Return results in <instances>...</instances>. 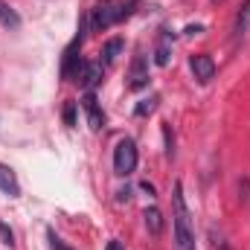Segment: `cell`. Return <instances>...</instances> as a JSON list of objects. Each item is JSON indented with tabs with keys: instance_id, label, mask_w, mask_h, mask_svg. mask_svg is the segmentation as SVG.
Masks as SVG:
<instances>
[{
	"instance_id": "8fae6325",
	"label": "cell",
	"mask_w": 250,
	"mask_h": 250,
	"mask_svg": "<svg viewBox=\"0 0 250 250\" xmlns=\"http://www.w3.org/2000/svg\"><path fill=\"white\" fill-rule=\"evenodd\" d=\"M143 218H146V227H148V233H151V236H160V230H163V212H160L157 207H146Z\"/></svg>"
},
{
	"instance_id": "5bb4252c",
	"label": "cell",
	"mask_w": 250,
	"mask_h": 250,
	"mask_svg": "<svg viewBox=\"0 0 250 250\" xmlns=\"http://www.w3.org/2000/svg\"><path fill=\"white\" fill-rule=\"evenodd\" d=\"M248 29H250V0L242 6V12H239V18H236V38L248 35Z\"/></svg>"
},
{
	"instance_id": "44dd1931",
	"label": "cell",
	"mask_w": 250,
	"mask_h": 250,
	"mask_svg": "<svg viewBox=\"0 0 250 250\" xmlns=\"http://www.w3.org/2000/svg\"><path fill=\"white\" fill-rule=\"evenodd\" d=\"M105 250H125V248H123V245H120V242H117V239H111V242L105 245Z\"/></svg>"
},
{
	"instance_id": "2e32d148",
	"label": "cell",
	"mask_w": 250,
	"mask_h": 250,
	"mask_svg": "<svg viewBox=\"0 0 250 250\" xmlns=\"http://www.w3.org/2000/svg\"><path fill=\"white\" fill-rule=\"evenodd\" d=\"M163 143H166V157H175V134L169 123H163Z\"/></svg>"
},
{
	"instance_id": "9c48e42d",
	"label": "cell",
	"mask_w": 250,
	"mask_h": 250,
	"mask_svg": "<svg viewBox=\"0 0 250 250\" xmlns=\"http://www.w3.org/2000/svg\"><path fill=\"white\" fill-rule=\"evenodd\" d=\"M169 62H172V32L163 29L160 38H157V47H154V64L157 67H166Z\"/></svg>"
},
{
	"instance_id": "ffe728a7",
	"label": "cell",
	"mask_w": 250,
	"mask_h": 250,
	"mask_svg": "<svg viewBox=\"0 0 250 250\" xmlns=\"http://www.w3.org/2000/svg\"><path fill=\"white\" fill-rule=\"evenodd\" d=\"M128 198H131V189H128V187L117 192V201H120V204H123V201H128Z\"/></svg>"
},
{
	"instance_id": "277c9868",
	"label": "cell",
	"mask_w": 250,
	"mask_h": 250,
	"mask_svg": "<svg viewBox=\"0 0 250 250\" xmlns=\"http://www.w3.org/2000/svg\"><path fill=\"white\" fill-rule=\"evenodd\" d=\"M79 53H82V35H76V38L67 44V50H64V62H62V79L64 82H70L73 76L79 79V70H82Z\"/></svg>"
},
{
	"instance_id": "ac0fdd59",
	"label": "cell",
	"mask_w": 250,
	"mask_h": 250,
	"mask_svg": "<svg viewBox=\"0 0 250 250\" xmlns=\"http://www.w3.org/2000/svg\"><path fill=\"white\" fill-rule=\"evenodd\" d=\"M47 239H50V250H73L67 242H64V239H59L53 230H47Z\"/></svg>"
},
{
	"instance_id": "52a82bcc",
	"label": "cell",
	"mask_w": 250,
	"mask_h": 250,
	"mask_svg": "<svg viewBox=\"0 0 250 250\" xmlns=\"http://www.w3.org/2000/svg\"><path fill=\"white\" fill-rule=\"evenodd\" d=\"M82 108H84V114H87V125H90L93 131H99V128L105 125V114H102L99 99H96V93H93V90H87V93L82 96Z\"/></svg>"
},
{
	"instance_id": "4fadbf2b",
	"label": "cell",
	"mask_w": 250,
	"mask_h": 250,
	"mask_svg": "<svg viewBox=\"0 0 250 250\" xmlns=\"http://www.w3.org/2000/svg\"><path fill=\"white\" fill-rule=\"evenodd\" d=\"M120 53H123V38H111V41H105V47H102V64H114Z\"/></svg>"
},
{
	"instance_id": "6da1fadb",
	"label": "cell",
	"mask_w": 250,
	"mask_h": 250,
	"mask_svg": "<svg viewBox=\"0 0 250 250\" xmlns=\"http://www.w3.org/2000/svg\"><path fill=\"white\" fill-rule=\"evenodd\" d=\"M172 221H175V245L178 250H195V233H192V221H189V209L184 201V187L175 184L172 192Z\"/></svg>"
},
{
	"instance_id": "5b68a950",
	"label": "cell",
	"mask_w": 250,
	"mask_h": 250,
	"mask_svg": "<svg viewBox=\"0 0 250 250\" xmlns=\"http://www.w3.org/2000/svg\"><path fill=\"white\" fill-rule=\"evenodd\" d=\"M148 82H151V76H148V62H146V56H134L131 73H128V87H131V90H143V87H148Z\"/></svg>"
},
{
	"instance_id": "7a4b0ae2",
	"label": "cell",
	"mask_w": 250,
	"mask_h": 250,
	"mask_svg": "<svg viewBox=\"0 0 250 250\" xmlns=\"http://www.w3.org/2000/svg\"><path fill=\"white\" fill-rule=\"evenodd\" d=\"M134 6H137V0H128V3L102 0V3H96V6L90 9V29H93V32H102V29L120 23V21H125V18L134 12Z\"/></svg>"
},
{
	"instance_id": "7402d4cb",
	"label": "cell",
	"mask_w": 250,
	"mask_h": 250,
	"mask_svg": "<svg viewBox=\"0 0 250 250\" xmlns=\"http://www.w3.org/2000/svg\"><path fill=\"white\" fill-rule=\"evenodd\" d=\"M198 32H204V26H201V23H195V26H187V35H198Z\"/></svg>"
},
{
	"instance_id": "30bf717a",
	"label": "cell",
	"mask_w": 250,
	"mask_h": 250,
	"mask_svg": "<svg viewBox=\"0 0 250 250\" xmlns=\"http://www.w3.org/2000/svg\"><path fill=\"white\" fill-rule=\"evenodd\" d=\"M0 192H6V195H12V198L21 195V187H18L15 172H12L9 166H3V163H0Z\"/></svg>"
},
{
	"instance_id": "7c38bea8",
	"label": "cell",
	"mask_w": 250,
	"mask_h": 250,
	"mask_svg": "<svg viewBox=\"0 0 250 250\" xmlns=\"http://www.w3.org/2000/svg\"><path fill=\"white\" fill-rule=\"evenodd\" d=\"M0 26H6V29H18L21 26V15L3 0H0Z\"/></svg>"
},
{
	"instance_id": "ba28073f",
	"label": "cell",
	"mask_w": 250,
	"mask_h": 250,
	"mask_svg": "<svg viewBox=\"0 0 250 250\" xmlns=\"http://www.w3.org/2000/svg\"><path fill=\"white\" fill-rule=\"evenodd\" d=\"M102 73H105V64L102 62H82V70H79V84L84 90H93L99 82H102Z\"/></svg>"
},
{
	"instance_id": "e0dca14e",
	"label": "cell",
	"mask_w": 250,
	"mask_h": 250,
	"mask_svg": "<svg viewBox=\"0 0 250 250\" xmlns=\"http://www.w3.org/2000/svg\"><path fill=\"white\" fill-rule=\"evenodd\" d=\"M64 125L76 128V102H64Z\"/></svg>"
},
{
	"instance_id": "9a60e30c",
	"label": "cell",
	"mask_w": 250,
	"mask_h": 250,
	"mask_svg": "<svg viewBox=\"0 0 250 250\" xmlns=\"http://www.w3.org/2000/svg\"><path fill=\"white\" fill-rule=\"evenodd\" d=\"M154 108H157V96H148V99H143V102L134 108V117H148Z\"/></svg>"
},
{
	"instance_id": "3957f363",
	"label": "cell",
	"mask_w": 250,
	"mask_h": 250,
	"mask_svg": "<svg viewBox=\"0 0 250 250\" xmlns=\"http://www.w3.org/2000/svg\"><path fill=\"white\" fill-rule=\"evenodd\" d=\"M134 169H137V146H134V140L125 137V140L117 143V148H114V172L120 178H128Z\"/></svg>"
},
{
	"instance_id": "8992f818",
	"label": "cell",
	"mask_w": 250,
	"mask_h": 250,
	"mask_svg": "<svg viewBox=\"0 0 250 250\" xmlns=\"http://www.w3.org/2000/svg\"><path fill=\"white\" fill-rule=\"evenodd\" d=\"M189 70H192V76H195L201 84H207V82L215 76V62H212V56L198 53V56H192V59H189Z\"/></svg>"
},
{
	"instance_id": "d6986e66",
	"label": "cell",
	"mask_w": 250,
	"mask_h": 250,
	"mask_svg": "<svg viewBox=\"0 0 250 250\" xmlns=\"http://www.w3.org/2000/svg\"><path fill=\"white\" fill-rule=\"evenodd\" d=\"M0 239H3L6 248H15V233H12V227L3 224V221H0Z\"/></svg>"
}]
</instances>
